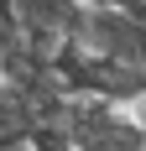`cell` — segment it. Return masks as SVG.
<instances>
[{"label": "cell", "mask_w": 146, "mask_h": 151, "mask_svg": "<svg viewBox=\"0 0 146 151\" xmlns=\"http://www.w3.org/2000/svg\"><path fill=\"white\" fill-rule=\"evenodd\" d=\"M68 130L78 141V151H146V130L110 99H73Z\"/></svg>", "instance_id": "1"}]
</instances>
